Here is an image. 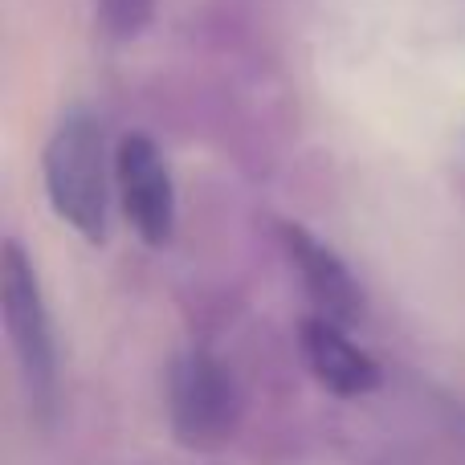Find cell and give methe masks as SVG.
Returning <instances> with one entry per match:
<instances>
[{
    "mask_svg": "<svg viewBox=\"0 0 465 465\" xmlns=\"http://www.w3.org/2000/svg\"><path fill=\"white\" fill-rule=\"evenodd\" d=\"M298 347H302V360L311 368V376L319 380L327 392L355 401V396H368L380 388V363L371 360L363 347H355L347 339V331L339 322L311 314L298 327Z\"/></svg>",
    "mask_w": 465,
    "mask_h": 465,
    "instance_id": "8992f818",
    "label": "cell"
},
{
    "mask_svg": "<svg viewBox=\"0 0 465 465\" xmlns=\"http://www.w3.org/2000/svg\"><path fill=\"white\" fill-rule=\"evenodd\" d=\"M237 420V388L209 351H188L172 368V429L184 445L209 450L225 441Z\"/></svg>",
    "mask_w": 465,
    "mask_h": 465,
    "instance_id": "277c9868",
    "label": "cell"
},
{
    "mask_svg": "<svg viewBox=\"0 0 465 465\" xmlns=\"http://www.w3.org/2000/svg\"><path fill=\"white\" fill-rule=\"evenodd\" d=\"M193 41L221 57L241 54L253 41V16L245 0H213L209 8H201V16L193 21Z\"/></svg>",
    "mask_w": 465,
    "mask_h": 465,
    "instance_id": "52a82bcc",
    "label": "cell"
},
{
    "mask_svg": "<svg viewBox=\"0 0 465 465\" xmlns=\"http://www.w3.org/2000/svg\"><path fill=\"white\" fill-rule=\"evenodd\" d=\"M114 188L131 229L152 249L168 245L176 232V184L163 163V152L152 135L131 131L114 147Z\"/></svg>",
    "mask_w": 465,
    "mask_h": 465,
    "instance_id": "3957f363",
    "label": "cell"
},
{
    "mask_svg": "<svg viewBox=\"0 0 465 465\" xmlns=\"http://www.w3.org/2000/svg\"><path fill=\"white\" fill-rule=\"evenodd\" d=\"M0 314H5V331L13 343L16 368H21L25 392H29L33 409L49 412L57 388L54 327H49L37 270L16 237H5V245H0Z\"/></svg>",
    "mask_w": 465,
    "mask_h": 465,
    "instance_id": "7a4b0ae2",
    "label": "cell"
},
{
    "mask_svg": "<svg viewBox=\"0 0 465 465\" xmlns=\"http://www.w3.org/2000/svg\"><path fill=\"white\" fill-rule=\"evenodd\" d=\"M278 241H282V253L286 262L294 265L298 282H302L306 298L314 302V311L322 319L339 322H355L363 314V290L355 282V273L347 270V262L327 245L319 241L306 225H294V221H282L278 225Z\"/></svg>",
    "mask_w": 465,
    "mask_h": 465,
    "instance_id": "5b68a950",
    "label": "cell"
},
{
    "mask_svg": "<svg viewBox=\"0 0 465 465\" xmlns=\"http://www.w3.org/2000/svg\"><path fill=\"white\" fill-rule=\"evenodd\" d=\"M45 196L57 221H65L86 241H106L111 229V184L114 155L106 152V131L86 106H70L57 119L54 135L41 155Z\"/></svg>",
    "mask_w": 465,
    "mask_h": 465,
    "instance_id": "6da1fadb",
    "label": "cell"
},
{
    "mask_svg": "<svg viewBox=\"0 0 465 465\" xmlns=\"http://www.w3.org/2000/svg\"><path fill=\"white\" fill-rule=\"evenodd\" d=\"M94 21L111 41H135L155 21V0H94Z\"/></svg>",
    "mask_w": 465,
    "mask_h": 465,
    "instance_id": "ba28073f",
    "label": "cell"
}]
</instances>
